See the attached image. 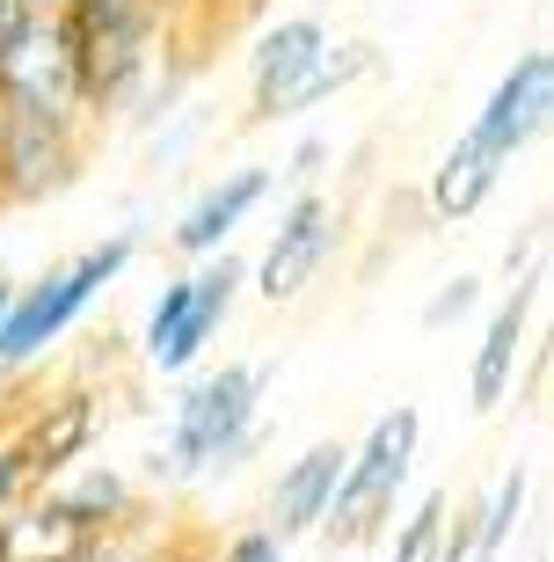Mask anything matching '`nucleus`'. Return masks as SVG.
<instances>
[{"label": "nucleus", "instance_id": "obj_1", "mask_svg": "<svg viewBox=\"0 0 554 562\" xmlns=\"http://www.w3.org/2000/svg\"><path fill=\"white\" fill-rule=\"evenodd\" d=\"M66 37H74V59H81V103L95 132L110 117L154 125L183 95V74H176L183 22L154 0H74Z\"/></svg>", "mask_w": 554, "mask_h": 562}, {"label": "nucleus", "instance_id": "obj_2", "mask_svg": "<svg viewBox=\"0 0 554 562\" xmlns=\"http://www.w3.org/2000/svg\"><path fill=\"white\" fill-rule=\"evenodd\" d=\"M263 358H234V366H212L183 387L176 417H168L161 446L146 453V475L183 490L197 475H234L256 446H263Z\"/></svg>", "mask_w": 554, "mask_h": 562}, {"label": "nucleus", "instance_id": "obj_3", "mask_svg": "<svg viewBox=\"0 0 554 562\" xmlns=\"http://www.w3.org/2000/svg\"><path fill=\"white\" fill-rule=\"evenodd\" d=\"M132 256H139V234L117 227V234H103L95 249L59 256V263H44V278L15 285L8 322H0V373L15 380V373H30L37 358L59 351L66 336L81 329V314L95 307V300H103L124 271H132Z\"/></svg>", "mask_w": 554, "mask_h": 562}, {"label": "nucleus", "instance_id": "obj_4", "mask_svg": "<svg viewBox=\"0 0 554 562\" xmlns=\"http://www.w3.org/2000/svg\"><path fill=\"white\" fill-rule=\"evenodd\" d=\"M416 446H423V417H416L409 402H394V409L372 417V431L350 446V468H343V490H336V512L321 526V541L365 548L394 519V504H402V490L416 475Z\"/></svg>", "mask_w": 554, "mask_h": 562}, {"label": "nucleus", "instance_id": "obj_5", "mask_svg": "<svg viewBox=\"0 0 554 562\" xmlns=\"http://www.w3.org/2000/svg\"><path fill=\"white\" fill-rule=\"evenodd\" d=\"M241 285H248V263L234 249L197 263V271H183V278H161L154 307H146V329H139V358L154 373H190L219 344V329L234 322Z\"/></svg>", "mask_w": 554, "mask_h": 562}, {"label": "nucleus", "instance_id": "obj_6", "mask_svg": "<svg viewBox=\"0 0 554 562\" xmlns=\"http://www.w3.org/2000/svg\"><path fill=\"white\" fill-rule=\"evenodd\" d=\"M95 125L88 117H59V110L0 103V212H30L44 198L81 183Z\"/></svg>", "mask_w": 554, "mask_h": 562}, {"label": "nucleus", "instance_id": "obj_7", "mask_svg": "<svg viewBox=\"0 0 554 562\" xmlns=\"http://www.w3.org/2000/svg\"><path fill=\"white\" fill-rule=\"evenodd\" d=\"M329 52H336V37H329L321 15H278L263 37H256V52H248V117H256V125L299 117Z\"/></svg>", "mask_w": 554, "mask_h": 562}, {"label": "nucleus", "instance_id": "obj_8", "mask_svg": "<svg viewBox=\"0 0 554 562\" xmlns=\"http://www.w3.org/2000/svg\"><path fill=\"white\" fill-rule=\"evenodd\" d=\"M467 132L489 146L504 168H511L525 146L554 139V44L518 52V59L496 74V88L482 95V110H474V125H467Z\"/></svg>", "mask_w": 554, "mask_h": 562}, {"label": "nucleus", "instance_id": "obj_9", "mask_svg": "<svg viewBox=\"0 0 554 562\" xmlns=\"http://www.w3.org/2000/svg\"><path fill=\"white\" fill-rule=\"evenodd\" d=\"M336 256V205L321 190H299L285 212H278V227H270L263 256L248 263V285L263 292L270 307H292L299 292L321 278V263Z\"/></svg>", "mask_w": 554, "mask_h": 562}, {"label": "nucleus", "instance_id": "obj_10", "mask_svg": "<svg viewBox=\"0 0 554 562\" xmlns=\"http://www.w3.org/2000/svg\"><path fill=\"white\" fill-rule=\"evenodd\" d=\"M270 190H278V168L270 161H241V168H219L197 198L183 205V220L168 227V249L190 256V263H212V256L234 249V234L270 205Z\"/></svg>", "mask_w": 554, "mask_h": 562}, {"label": "nucleus", "instance_id": "obj_11", "mask_svg": "<svg viewBox=\"0 0 554 562\" xmlns=\"http://www.w3.org/2000/svg\"><path fill=\"white\" fill-rule=\"evenodd\" d=\"M95 431H103V395H95V387H59V395L30 402V417L15 424V446H22V460H30L37 490L74 475L88 460V446H95Z\"/></svg>", "mask_w": 554, "mask_h": 562}, {"label": "nucleus", "instance_id": "obj_12", "mask_svg": "<svg viewBox=\"0 0 554 562\" xmlns=\"http://www.w3.org/2000/svg\"><path fill=\"white\" fill-rule=\"evenodd\" d=\"M343 468H350V446L343 438H314L299 460H285L278 468V482H270V533L278 541H299V533H321L336 512V490H343Z\"/></svg>", "mask_w": 554, "mask_h": 562}, {"label": "nucleus", "instance_id": "obj_13", "mask_svg": "<svg viewBox=\"0 0 554 562\" xmlns=\"http://www.w3.org/2000/svg\"><path fill=\"white\" fill-rule=\"evenodd\" d=\"M504 285L511 292H504L496 314L482 322V344H474V366H467V402L474 409H496V402L511 395L518 358H525V322H533V307H540V263L504 278Z\"/></svg>", "mask_w": 554, "mask_h": 562}, {"label": "nucleus", "instance_id": "obj_14", "mask_svg": "<svg viewBox=\"0 0 554 562\" xmlns=\"http://www.w3.org/2000/svg\"><path fill=\"white\" fill-rule=\"evenodd\" d=\"M52 497H59V512L81 526L88 541H117V533L139 526V482L124 468H110V460H81L74 475L52 482Z\"/></svg>", "mask_w": 554, "mask_h": 562}, {"label": "nucleus", "instance_id": "obj_15", "mask_svg": "<svg viewBox=\"0 0 554 562\" xmlns=\"http://www.w3.org/2000/svg\"><path fill=\"white\" fill-rule=\"evenodd\" d=\"M496 183H504V161H496L489 146L474 139V132H460V139L438 154V168H431V212L438 220H474V212L496 198Z\"/></svg>", "mask_w": 554, "mask_h": 562}, {"label": "nucleus", "instance_id": "obj_16", "mask_svg": "<svg viewBox=\"0 0 554 562\" xmlns=\"http://www.w3.org/2000/svg\"><path fill=\"white\" fill-rule=\"evenodd\" d=\"M445 526H452V497H445V490H423V497L402 512V526H394L387 562H438V548H445Z\"/></svg>", "mask_w": 554, "mask_h": 562}, {"label": "nucleus", "instance_id": "obj_17", "mask_svg": "<svg viewBox=\"0 0 554 562\" xmlns=\"http://www.w3.org/2000/svg\"><path fill=\"white\" fill-rule=\"evenodd\" d=\"M30 497H37V475H30V460H22L15 438H0V519H15Z\"/></svg>", "mask_w": 554, "mask_h": 562}, {"label": "nucleus", "instance_id": "obj_18", "mask_svg": "<svg viewBox=\"0 0 554 562\" xmlns=\"http://www.w3.org/2000/svg\"><path fill=\"white\" fill-rule=\"evenodd\" d=\"M212 562H292V548L270 533V526H241V533H226L219 555Z\"/></svg>", "mask_w": 554, "mask_h": 562}, {"label": "nucleus", "instance_id": "obj_19", "mask_svg": "<svg viewBox=\"0 0 554 562\" xmlns=\"http://www.w3.org/2000/svg\"><path fill=\"white\" fill-rule=\"evenodd\" d=\"M321 168H329V139H321V132H307V139L285 154V168H278V176H285V183H299V190H314V176H321Z\"/></svg>", "mask_w": 554, "mask_h": 562}, {"label": "nucleus", "instance_id": "obj_20", "mask_svg": "<svg viewBox=\"0 0 554 562\" xmlns=\"http://www.w3.org/2000/svg\"><path fill=\"white\" fill-rule=\"evenodd\" d=\"M474 300H482V278H452V285L438 292L431 307H423V329H445V322H460Z\"/></svg>", "mask_w": 554, "mask_h": 562}, {"label": "nucleus", "instance_id": "obj_21", "mask_svg": "<svg viewBox=\"0 0 554 562\" xmlns=\"http://www.w3.org/2000/svg\"><path fill=\"white\" fill-rule=\"evenodd\" d=\"M37 15H74V0H30Z\"/></svg>", "mask_w": 554, "mask_h": 562}, {"label": "nucleus", "instance_id": "obj_22", "mask_svg": "<svg viewBox=\"0 0 554 562\" xmlns=\"http://www.w3.org/2000/svg\"><path fill=\"white\" fill-rule=\"evenodd\" d=\"M0 562H15V526L0 519Z\"/></svg>", "mask_w": 554, "mask_h": 562}, {"label": "nucleus", "instance_id": "obj_23", "mask_svg": "<svg viewBox=\"0 0 554 562\" xmlns=\"http://www.w3.org/2000/svg\"><path fill=\"white\" fill-rule=\"evenodd\" d=\"M8 300H15V278H0V322H8Z\"/></svg>", "mask_w": 554, "mask_h": 562}, {"label": "nucleus", "instance_id": "obj_24", "mask_svg": "<svg viewBox=\"0 0 554 562\" xmlns=\"http://www.w3.org/2000/svg\"><path fill=\"white\" fill-rule=\"evenodd\" d=\"M154 8H168V15H176V22L190 15V0H154Z\"/></svg>", "mask_w": 554, "mask_h": 562}]
</instances>
